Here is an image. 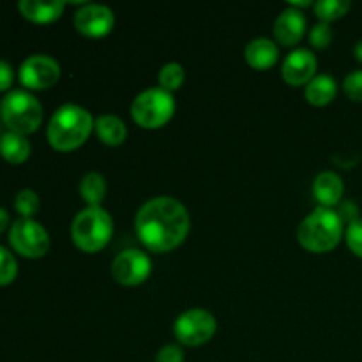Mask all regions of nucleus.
I'll return each instance as SVG.
<instances>
[{
  "label": "nucleus",
  "instance_id": "obj_1",
  "mask_svg": "<svg viewBox=\"0 0 362 362\" xmlns=\"http://www.w3.org/2000/svg\"><path fill=\"white\" fill-rule=\"evenodd\" d=\"M191 219L186 205L173 197H154L134 216V230L140 243L152 253L177 250L189 233Z\"/></svg>",
  "mask_w": 362,
  "mask_h": 362
},
{
  "label": "nucleus",
  "instance_id": "obj_2",
  "mask_svg": "<svg viewBox=\"0 0 362 362\" xmlns=\"http://www.w3.org/2000/svg\"><path fill=\"white\" fill-rule=\"evenodd\" d=\"M94 117L83 106L66 103L55 110L48 122L46 138L59 152H71L80 148L94 131Z\"/></svg>",
  "mask_w": 362,
  "mask_h": 362
},
{
  "label": "nucleus",
  "instance_id": "obj_3",
  "mask_svg": "<svg viewBox=\"0 0 362 362\" xmlns=\"http://www.w3.org/2000/svg\"><path fill=\"white\" fill-rule=\"evenodd\" d=\"M345 235V223L334 209L317 207L300 221L297 240L311 253H329L341 243Z\"/></svg>",
  "mask_w": 362,
  "mask_h": 362
},
{
  "label": "nucleus",
  "instance_id": "obj_4",
  "mask_svg": "<svg viewBox=\"0 0 362 362\" xmlns=\"http://www.w3.org/2000/svg\"><path fill=\"white\" fill-rule=\"evenodd\" d=\"M113 235V219L103 207H85L71 223V239L78 250L98 253L105 250Z\"/></svg>",
  "mask_w": 362,
  "mask_h": 362
},
{
  "label": "nucleus",
  "instance_id": "obj_5",
  "mask_svg": "<svg viewBox=\"0 0 362 362\" xmlns=\"http://www.w3.org/2000/svg\"><path fill=\"white\" fill-rule=\"evenodd\" d=\"M0 117L9 131L18 134L35 133L42 122V106L32 92L14 88L6 94L0 103Z\"/></svg>",
  "mask_w": 362,
  "mask_h": 362
},
{
  "label": "nucleus",
  "instance_id": "obj_6",
  "mask_svg": "<svg viewBox=\"0 0 362 362\" xmlns=\"http://www.w3.org/2000/svg\"><path fill=\"white\" fill-rule=\"evenodd\" d=\"M175 113V98L161 87L140 92L131 105V117L144 129H159L172 120Z\"/></svg>",
  "mask_w": 362,
  "mask_h": 362
},
{
  "label": "nucleus",
  "instance_id": "obj_7",
  "mask_svg": "<svg viewBox=\"0 0 362 362\" xmlns=\"http://www.w3.org/2000/svg\"><path fill=\"white\" fill-rule=\"evenodd\" d=\"M218 329L214 315L204 308H191L177 317L173 334L184 346H202L211 341Z\"/></svg>",
  "mask_w": 362,
  "mask_h": 362
},
{
  "label": "nucleus",
  "instance_id": "obj_8",
  "mask_svg": "<svg viewBox=\"0 0 362 362\" xmlns=\"http://www.w3.org/2000/svg\"><path fill=\"white\" fill-rule=\"evenodd\" d=\"M9 243L25 258H42L49 250V235L35 219L18 218L9 228Z\"/></svg>",
  "mask_w": 362,
  "mask_h": 362
},
{
  "label": "nucleus",
  "instance_id": "obj_9",
  "mask_svg": "<svg viewBox=\"0 0 362 362\" xmlns=\"http://www.w3.org/2000/svg\"><path fill=\"white\" fill-rule=\"evenodd\" d=\"M18 76L27 90H46L59 81L60 64L53 57L35 53L21 62Z\"/></svg>",
  "mask_w": 362,
  "mask_h": 362
},
{
  "label": "nucleus",
  "instance_id": "obj_10",
  "mask_svg": "<svg viewBox=\"0 0 362 362\" xmlns=\"http://www.w3.org/2000/svg\"><path fill=\"white\" fill-rule=\"evenodd\" d=\"M152 260L140 250L122 251L112 262V276L122 286H140L151 278Z\"/></svg>",
  "mask_w": 362,
  "mask_h": 362
},
{
  "label": "nucleus",
  "instance_id": "obj_11",
  "mask_svg": "<svg viewBox=\"0 0 362 362\" xmlns=\"http://www.w3.org/2000/svg\"><path fill=\"white\" fill-rule=\"evenodd\" d=\"M74 28L85 37H105L113 30L115 14L103 4H83L74 13Z\"/></svg>",
  "mask_w": 362,
  "mask_h": 362
},
{
  "label": "nucleus",
  "instance_id": "obj_12",
  "mask_svg": "<svg viewBox=\"0 0 362 362\" xmlns=\"http://www.w3.org/2000/svg\"><path fill=\"white\" fill-rule=\"evenodd\" d=\"M317 57L311 49L297 48L283 60L281 76L290 87H306L317 76Z\"/></svg>",
  "mask_w": 362,
  "mask_h": 362
},
{
  "label": "nucleus",
  "instance_id": "obj_13",
  "mask_svg": "<svg viewBox=\"0 0 362 362\" xmlns=\"http://www.w3.org/2000/svg\"><path fill=\"white\" fill-rule=\"evenodd\" d=\"M308 21L303 11H297L293 7H286L285 11L279 13V16L274 21V39L278 45L292 48L300 39L306 35Z\"/></svg>",
  "mask_w": 362,
  "mask_h": 362
},
{
  "label": "nucleus",
  "instance_id": "obj_14",
  "mask_svg": "<svg viewBox=\"0 0 362 362\" xmlns=\"http://www.w3.org/2000/svg\"><path fill=\"white\" fill-rule=\"evenodd\" d=\"M345 193L343 179L336 172H320L313 180V197L318 207L332 209L341 202Z\"/></svg>",
  "mask_w": 362,
  "mask_h": 362
},
{
  "label": "nucleus",
  "instance_id": "obj_15",
  "mask_svg": "<svg viewBox=\"0 0 362 362\" xmlns=\"http://www.w3.org/2000/svg\"><path fill=\"white\" fill-rule=\"evenodd\" d=\"M244 57L250 67L257 71H267L279 60V48L271 39L257 37L247 42Z\"/></svg>",
  "mask_w": 362,
  "mask_h": 362
},
{
  "label": "nucleus",
  "instance_id": "obj_16",
  "mask_svg": "<svg viewBox=\"0 0 362 362\" xmlns=\"http://www.w3.org/2000/svg\"><path fill=\"white\" fill-rule=\"evenodd\" d=\"M21 16L32 23H52L62 16L66 2L53 0V2H39V0H20L18 2Z\"/></svg>",
  "mask_w": 362,
  "mask_h": 362
},
{
  "label": "nucleus",
  "instance_id": "obj_17",
  "mask_svg": "<svg viewBox=\"0 0 362 362\" xmlns=\"http://www.w3.org/2000/svg\"><path fill=\"white\" fill-rule=\"evenodd\" d=\"M94 131L99 140L108 147H119L127 138L126 124L120 117L113 115V113L99 115L94 122Z\"/></svg>",
  "mask_w": 362,
  "mask_h": 362
},
{
  "label": "nucleus",
  "instance_id": "obj_18",
  "mask_svg": "<svg viewBox=\"0 0 362 362\" xmlns=\"http://www.w3.org/2000/svg\"><path fill=\"white\" fill-rule=\"evenodd\" d=\"M336 94H338V83L331 74H317L310 83L304 87V98L310 105L322 108L327 106L329 103L334 101Z\"/></svg>",
  "mask_w": 362,
  "mask_h": 362
},
{
  "label": "nucleus",
  "instance_id": "obj_19",
  "mask_svg": "<svg viewBox=\"0 0 362 362\" xmlns=\"http://www.w3.org/2000/svg\"><path fill=\"white\" fill-rule=\"evenodd\" d=\"M32 145L23 134L7 131L0 136V156L11 165H21L30 158Z\"/></svg>",
  "mask_w": 362,
  "mask_h": 362
},
{
  "label": "nucleus",
  "instance_id": "obj_20",
  "mask_svg": "<svg viewBox=\"0 0 362 362\" xmlns=\"http://www.w3.org/2000/svg\"><path fill=\"white\" fill-rule=\"evenodd\" d=\"M106 179L99 172H88L80 180V197L87 207H101L106 197Z\"/></svg>",
  "mask_w": 362,
  "mask_h": 362
},
{
  "label": "nucleus",
  "instance_id": "obj_21",
  "mask_svg": "<svg viewBox=\"0 0 362 362\" xmlns=\"http://www.w3.org/2000/svg\"><path fill=\"white\" fill-rule=\"evenodd\" d=\"M350 7H352L350 0H318L313 4L315 14L318 16V20L325 21V23L343 18L349 13Z\"/></svg>",
  "mask_w": 362,
  "mask_h": 362
},
{
  "label": "nucleus",
  "instance_id": "obj_22",
  "mask_svg": "<svg viewBox=\"0 0 362 362\" xmlns=\"http://www.w3.org/2000/svg\"><path fill=\"white\" fill-rule=\"evenodd\" d=\"M158 80H159V87L173 94V92L179 90V88L184 85V80H186V71H184V67L180 66L179 62H168L161 67Z\"/></svg>",
  "mask_w": 362,
  "mask_h": 362
},
{
  "label": "nucleus",
  "instance_id": "obj_23",
  "mask_svg": "<svg viewBox=\"0 0 362 362\" xmlns=\"http://www.w3.org/2000/svg\"><path fill=\"white\" fill-rule=\"evenodd\" d=\"M39 207H41L39 194L32 189H21L14 198V209L21 218L32 219V216L37 214Z\"/></svg>",
  "mask_w": 362,
  "mask_h": 362
},
{
  "label": "nucleus",
  "instance_id": "obj_24",
  "mask_svg": "<svg viewBox=\"0 0 362 362\" xmlns=\"http://www.w3.org/2000/svg\"><path fill=\"white\" fill-rule=\"evenodd\" d=\"M18 262L7 247L0 246V286H7L16 279Z\"/></svg>",
  "mask_w": 362,
  "mask_h": 362
},
{
  "label": "nucleus",
  "instance_id": "obj_25",
  "mask_svg": "<svg viewBox=\"0 0 362 362\" xmlns=\"http://www.w3.org/2000/svg\"><path fill=\"white\" fill-rule=\"evenodd\" d=\"M332 37H334V34H332L331 23H325V21H318L310 30V45L317 49L329 48Z\"/></svg>",
  "mask_w": 362,
  "mask_h": 362
},
{
  "label": "nucleus",
  "instance_id": "obj_26",
  "mask_svg": "<svg viewBox=\"0 0 362 362\" xmlns=\"http://www.w3.org/2000/svg\"><path fill=\"white\" fill-rule=\"evenodd\" d=\"M345 240L349 250L352 251L356 257L362 258V218L346 225Z\"/></svg>",
  "mask_w": 362,
  "mask_h": 362
},
{
  "label": "nucleus",
  "instance_id": "obj_27",
  "mask_svg": "<svg viewBox=\"0 0 362 362\" xmlns=\"http://www.w3.org/2000/svg\"><path fill=\"white\" fill-rule=\"evenodd\" d=\"M343 92L350 101L362 103V69L352 71L343 80Z\"/></svg>",
  "mask_w": 362,
  "mask_h": 362
},
{
  "label": "nucleus",
  "instance_id": "obj_28",
  "mask_svg": "<svg viewBox=\"0 0 362 362\" xmlns=\"http://www.w3.org/2000/svg\"><path fill=\"white\" fill-rule=\"evenodd\" d=\"M154 362H184V352L179 345H165L156 354Z\"/></svg>",
  "mask_w": 362,
  "mask_h": 362
},
{
  "label": "nucleus",
  "instance_id": "obj_29",
  "mask_svg": "<svg viewBox=\"0 0 362 362\" xmlns=\"http://www.w3.org/2000/svg\"><path fill=\"white\" fill-rule=\"evenodd\" d=\"M13 81H14L13 66H11L9 62H6V60L0 59V92L9 90Z\"/></svg>",
  "mask_w": 362,
  "mask_h": 362
},
{
  "label": "nucleus",
  "instance_id": "obj_30",
  "mask_svg": "<svg viewBox=\"0 0 362 362\" xmlns=\"http://www.w3.org/2000/svg\"><path fill=\"white\" fill-rule=\"evenodd\" d=\"M9 223H11L9 214H7L6 209L0 207V233L6 232V228H7V226H9Z\"/></svg>",
  "mask_w": 362,
  "mask_h": 362
},
{
  "label": "nucleus",
  "instance_id": "obj_31",
  "mask_svg": "<svg viewBox=\"0 0 362 362\" xmlns=\"http://www.w3.org/2000/svg\"><path fill=\"white\" fill-rule=\"evenodd\" d=\"M311 6H313V2H311V0H306V2H290L288 7H293V9L300 11L304 9V7H311Z\"/></svg>",
  "mask_w": 362,
  "mask_h": 362
},
{
  "label": "nucleus",
  "instance_id": "obj_32",
  "mask_svg": "<svg viewBox=\"0 0 362 362\" xmlns=\"http://www.w3.org/2000/svg\"><path fill=\"white\" fill-rule=\"evenodd\" d=\"M354 55H356V59L362 62V39L361 41H357V45L354 46Z\"/></svg>",
  "mask_w": 362,
  "mask_h": 362
}]
</instances>
